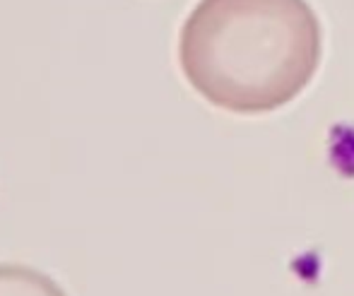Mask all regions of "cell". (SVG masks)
<instances>
[{
    "label": "cell",
    "instance_id": "obj_2",
    "mask_svg": "<svg viewBox=\"0 0 354 296\" xmlns=\"http://www.w3.org/2000/svg\"><path fill=\"white\" fill-rule=\"evenodd\" d=\"M0 296H68V292L41 270L0 263Z\"/></svg>",
    "mask_w": 354,
    "mask_h": 296
},
{
    "label": "cell",
    "instance_id": "obj_1",
    "mask_svg": "<svg viewBox=\"0 0 354 296\" xmlns=\"http://www.w3.org/2000/svg\"><path fill=\"white\" fill-rule=\"evenodd\" d=\"M323 32L306 0H201L178 34L183 77L212 107L261 116L316 75Z\"/></svg>",
    "mask_w": 354,
    "mask_h": 296
}]
</instances>
